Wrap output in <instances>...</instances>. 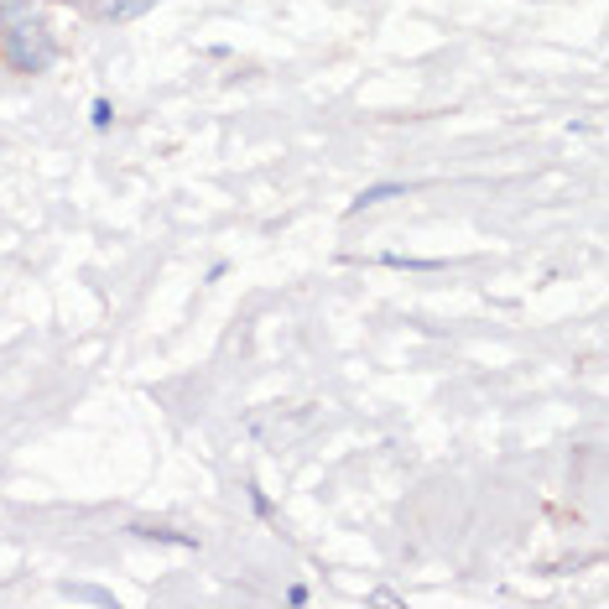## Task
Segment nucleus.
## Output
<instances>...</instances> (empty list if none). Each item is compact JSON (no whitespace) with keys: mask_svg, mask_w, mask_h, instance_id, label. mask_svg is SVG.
Returning a JSON list of instances; mask_svg holds the SVG:
<instances>
[{"mask_svg":"<svg viewBox=\"0 0 609 609\" xmlns=\"http://www.w3.org/2000/svg\"><path fill=\"white\" fill-rule=\"evenodd\" d=\"M58 63V37L32 5H0V69L37 78Z\"/></svg>","mask_w":609,"mask_h":609,"instance_id":"obj_1","label":"nucleus"},{"mask_svg":"<svg viewBox=\"0 0 609 609\" xmlns=\"http://www.w3.org/2000/svg\"><path fill=\"white\" fill-rule=\"evenodd\" d=\"M151 5H162V0H73V11L94 26H125V22H141Z\"/></svg>","mask_w":609,"mask_h":609,"instance_id":"obj_2","label":"nucleus"},{"mask_svg":"<svg viewBox=\"0 0 609 609\" xmlns=\"http://www.w3.org/2000/svg\"><path fill=\"white\" fill-rule=\"evenodd\" d=\"M391 193H401L397 183H386V187H365L360 198H354V209H365V204H380V198H391Z\"/></svg>","mask_w":609,"mask_h":609,"instance_id":"obj_3","label":"nucleus"}]
</instances>
